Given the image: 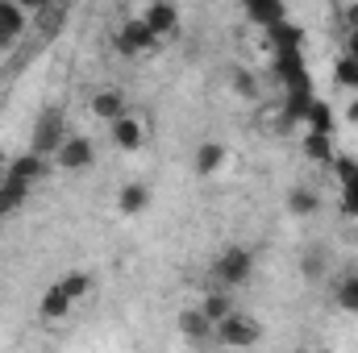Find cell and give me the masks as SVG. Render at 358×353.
I'll use <instances>...</instances> for the list:
<instances>
[{"instance_id": "obj_22", "label": "cell", "mask_w": 358, "mask_h": 353, "mask_svg": "<svg viewBox=\"0 0 358 353\" xmlns=\"http://www.w3.org/2000/svg\"><path fill=\"white\" fill-rule=\"evenodd\" d=\"M338 303H342L346 312H358V278H346V283L338 287Z\"/></svg>"}, {"instance_id": "obj_20", "label": "cell", "mask_w": 358, "mask_h": 353, "mask_svg": "<svg viewBox=\"0 0 358 353\" xmlns=\"http://www.w3.org/2000/svg\"><path fill=\"white\" fill-rule=\"evenodd\" d=\"M304 121H308V129H313V133H329V129H334V117H329V108H325V104H313Z\"/></svg>"}, {"instance_id": "obj_13", "label": "cell", "mask_w": 358, "mask_h": 353, "mask_svg": "<svg viewBox=\"0 0 358 353\" xmlns=\"http://www.w3.org/2000/svg\"><path fill=\"white\" fill-rule=\"evenodd\" d=\"M8 175L25 179V183H34V179L46 175V158H38V154H25V158H17V163L8 167Z\"/></svg>"}, {"instance_id": "obj_10", "label": "cell", "mask_w": 358, "mask_h": 353, "mask_svg": "<svg viewBox=\"0 0 358 353\" xmlns=\"http://www.w3.org/2000/svg\"><path fill=\"white\" fill-rule=\"evenodd\" d=\"M21 25H25L21 8H13V4H0V46H13V38L21 33Z\"/></svg>"}, {"instance_id": "obj_12", "label": "cell", "mask_w": 358, "mask_h": 353, "mask_svg": "<svg viewBox=\"0 0 358 353\" xmlns=\"http://www.w3.org/2000/svg\"><path fill=\"white\" fill-rule=\"evenodd\" d=\"M246 17L259 21V25H267V29H275V25H283V4H279V0H271V4H250Z\"/></svg>"}, {"instance_id": "obj_9", "label": "cell", "mask_w": 358, "mask_h": 353, "mask_svg": "<svg viewBox=\"0 0 358 353\" xmlns=\"http://www.w3.org/2000/svg\"><path fill=\"white\" fill-rule=\"evenodd\" d=\"M179 333H183L187 341H204V337L213 333V324H208V316L196 308V312H179Z\"/></svg>"}, {"instance_id": "obj_11", "label": "cell", "mask_w": 358, "mask_h": 353, "mask_svg": "<svg viewBox=\"0 0 358 353\" xmlns=\"http://www.w3.org/2000/svg\"><path fill=\"white\" fill-rule=\"evenodd\" d=\"M221 163H225V150H221L217 142H204V146L196 150V171H200V175H213Z\"/></svg>"}, {"instance_id": "obj_28", "label": "cell", "mask_w": 358, "mask_h": 353, "mask_svg": "<svg viewBox=\"0 0 358 353\" xmlns=\"http://www.w3.org/2000/svg\"><path fill=\"white\" fill-rule=\"evenodd\" d=\"M346 54H350V59H358V33H350V42H346Z\"/></svg>"}, {"instance_id": "obj_27", "label": "cell", "mask_w": 358, "mask_h": 353, "mask_svg": "<svg viewBox=\"0 0 358 353\" xmlns=\"http://www.w3.org/2000/svg\"><path fill=\"white\" fill-rule=\"evenodd\" d=\"M234 84H238V91H246V96H255V80H250V75H238V80H234Z\"/></svg>"}, {"instance_id": "obj_6", "label": "cell", "mask_w": 358, "mask_h": 353, "mask_svg": "<svg viewBox=\"0 0 358 353\" xmlns=\"http://www.w3.org/2000/svg\"><path fill=\"white\" fill-rule=\"evenodd\" d=\"M142 21H146V29L159 38V33H171L179 25V13L171 8V4H150L146 13H142Z\"/></svg>"}, {"instance_id": "obj_21", "label": "cell", "mask_w": 358, "mask_h": 353, "mask_svg": "<svg viewBox=\"0 0 358 353\" xmlns=\"http://www.w3.org/2000/svg\"><path fill=\"white\" fill-rule=\"evenodd\" d=\"M59 287H63V291H67V299L76 303V299H84V295H88V274H80V270H76V274H67Z\"/></svg>"}, {"instance_id": "obj_3", "label": "cell", "mask_w": 358, "mask_h": 353, "mask_svg": "<svg viewBox=\"0 0 358 353\" xmlns=\"http://www.w3.org/2000/svg\"><path fill=\"white\" fill-rule=\"evenodd\" d=\"M250 250H229V254H221V262H217V278L225 283V287H238V283H246L250 278Z\"/></svg>"}, {"instance_id": "obj_5", "label": "cell", "mask_w": 358, "mask_h": 353, "mask_svg": "<svg viewBox=\"0 0 358 353\" xmlns=\"http://www.w3.org/2000/svg\"><path fill=\"white\" fill-rule=\"evenodd\" d=\"M146 46H155V33L146 29V21L138 17V21H129L121 33H117V50L121 54H138V50H146Z\"/></svg>"}, {"instance_id": "obj_1", "label": "cell", "mask_w": 358, "mask_h": 353, "mask_svg": "<svg viewBox=\"0 0 358 353\" xmlns=\"http://www.w3.org/2000/svg\"><path fill=\"white\" fill-rule=\"evenodd\" d=\"M63 121H59V112L50 108V112H42L38 117V129H34V154L38 158H46V154H59L63 150Z\"/></svg>"}, {"instance_id": "obj_17", "label": "cell", "mask_w": 358, "mask_h": 353, "mask_svg": "<svg viewBox=\"0 0 358 353\" xmlns=\"http://www.w3.org/2000/svg\"><path fill=\"white\" fill-rule=\"evenodd\" d=\"M200 312H204V316H208V324L217 329V324L229 316V295H208V299L200 303Z\"/></svg>"}, {"instance_id": "obj_18", "label": "cell", "mask_w": 358, "mask_h": 353, "mask_svg": "<svg viewBox=\"0 0 358 353\" xmlns=\"http://www.w3.org/2000/svg\"><path fill=\"white\" fill-rule=\"evenodd\" d=\"M334 80H338L342 88H358V59L342 54V59H338V67H334Z\"/></svg>"}, {"instance_id": "obj_16", "label": "cell", "mask_w": 358, "mask_h": 353, "mask_svg": "<svg viewBox=\"0 0 358 353\" xmlns=\"http://www.w3.org/2000/svg\"><path fill=\"white\" fill-rule=\"evenodd\" d=\"M150 204V191L142 187V183H129L125 191H121V212H142Z\"/></svg>"}, {"instance_id": "obj_2", "label": "cell", "mask_w": 358, "mask_h": 353, "mask_svg": "<svg viewBox=\"0 0 358 353\" xmlns=\"http://www.w3.org/2000/svg\"><path fill=\"white\" fill-rule=\"evenodd\" d=\"M217 333H221V341H225V345H234V350H246V345H255V341H259V324H255L250 316H234V312L217 324Z\"/></svg>"}, {"instance_id": "obj_8", "label": "cell", "mask_w": 358, "mask_h": 353, "mask_svg": "<svg viewBox=\"0 0 358 353\" xmlns=\"http://www.w3.org/2000/svg\"><path fill=\"white\" fill-rule=\"evenodd\" d=\"M92 112H96V117H104V121H121V117H125V96H121L117 88L96 91V100H92Z\"/></svg>"}, {"instance_id": "obj_15", "label": "cell", "mask_w": 358, "mask_h": 353, "mask_svg": "<svg viewBox=\"0 0 358 353\" xmlns=\"http://www.w3.org/2000/svg\"><path fill=\"white\" fill-rule=\"evenodd\" d=\"M304 154H308V158H317V163H334L329 133H308V137H304Z\"/></svg>"}, {"instance_id": "obj_29", "label": "cell", "mask_w": 358, "mask_h": 353, "mask_svg": "<svg viewBox=\"0 0 358 353\" xmlns=\"http://www.w3.org/2000/svg\"><path fill=\"white\" fill-rule=\"evenodd\" d=\"M346 117H350V121H358V100L350 104V112H346Z\"/></svg>"}, {"instance_id": "obj_23", "label": "cell", "mask_w": 358, "mask_h": 353, "mask_svg": "<svg viewBox=\"0 0 358 353\" xmlns=\"http://www.w3.org/2000/svg\"><path fill=\"white\" fill-rule=\"evenodd\" d=\"M342 212L358 216V175L350 179V183H342Z\"/></svg>"}, {"instance_id": "obj_4", "label": "cell", "mask_w": 358, "mask_h": 353, "mask_svg": "<svg viewBox=\"0 0 358 353\" xmlns=\"http://www.w3.org/2000/svg\"><path fill=\"white\" fill-rule=\"evenodd\" d=\"M92 158H96V150L88 137H67L59 150V167H67V171H84V167H92Z\"/></svg>"}, {"instance_id": "obj_24", "label": "cell", "mask_w": 358, "mask_h": 353, "mask_svg": "<svg viewBox=\"0 0 358 353\" xmlns=\"http://www.w3.org/2000/svg\"><path fill=\"white\" fill-rule=\"evenodd\" d=\"M292 212H317V195L304 191V187H296L292 191Z\"/></svg>"}, {"instance_id": "obj_19", "label": "cell", "mask_w": 358, "mask_h": 353, "mask_svg": "<svg viewBox=\"0 0 358 353\" xmlns=\"http://www.w3.org/2000/svg\"><path fill=\"white\" fill-rule=\"evenodd\" d=\"M271 38H275V46H279V50H296V46H300V29H296V25H287V21H283V25H275V29H271Z\"/></svg>"}, {"instance_id": "obj_26", "label": "cell", "mask_w": 358, "mask_h": 353, "mask_svg": "<svg viewBox=\"0 0 358 353\" xmlns=\"http://www.w3.org/2000/svg\"><path fill=\"white\" fill-rule=\"evenodd\" d=\"M346 33H358V4L346 8Z\"/></svg>"}, {"instance_id": "obj_25", "label": "cell", "mask_w": 358, "mask_h": 353, "mask_svg": "<svg viewBox=\"0 0 358 353\" xmlns=\"http://www.w3.org/2000/svg\"><path fill=\"white\" fill-rule=\"evenodd\" d=\"M355 175H358V163H355V158H342V163H338V179H342V183H350Z\"/></svg>"}, {"instance_id": "obj_7", "label": "cell", "mask_w": 358, "mask_h": 353, "mask_svg": "<svg viewBox=\"0 0 358 353\" xmlns=\"http://www.w3.org/2000/svg\"><path fill=\"white\" fill-rule=\"evenodd\" d=\"M113 137H117V146H121V150H138V146L146 142V129H142V121L121 117V121H113Z\"/></svg>"}, {"instance_id": "obj_14", "label": "cell", "mask_w": 358, "mask_h": 353, "mask_svg": "<svg viewBox=\"0 0 358 353\" xmlns=\"http://www.w3.org/2000/svg\"><path fill=\"white\" fill-rule=\"evenodd\" d=\"M67 308H71V299H67V291H63V287H50V291L42 295V316L59 320V316H67Z\"/></svg>"}]
</instances>
